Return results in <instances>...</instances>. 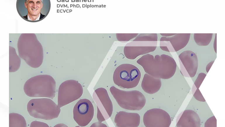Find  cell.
I'll use <instances>...</instances> for the list:
<instances>
[{
  "mask_svg": "<svg viewBox=\"0 0 225 127\" xmlns=\"http://www.w3.org/2000/svg\"><path fill=\"white\" fill-rule=\"evenodd\" d=\"M141 74L136 66L129 64L120 65L115 70L113 76L114 83L122 88L135 87L139 82Z\"/></svg>",
  "mask_w": 225,
  "mask_h": 127,
  "instance_id": "6da1fadb",
  "label": "cell"
},
{
  "mask_svg": "<svg viewBox=\"0 0 225 127\" xmlns=\"http://www.w3.org/2000/svg\"><path fill=\"white\" fill-rule=\"evenodd\" d=\"M143 122L146 127H169L171 119L168 113L158 108L147 111L144 115Z\"/></svg>",
  "mask_w": 225,
  "mask_h": 127,
  "instance_id": "7a4b0ae2",
  "label": "cell"
},
{
  "mask_svg": "<svg viewBox=\"0 0 225 127\" xmlns=\"http://www.w3.org/2000/svg\"><path fill=\"white\" fill-rule=\"evenodd\" d=\"M122 94L120 96H113L119 106L125 109L139 110L145 106L146 99L143 95L136 96L131 95L133 91L120 90Z\"/></svg>",
  "mask_w": 225,
  "mask_h": 127,
  "instance_id": "3957f363",
  "label": "cell"
},
{
  "mask_svg": "<svg viewBox=\"0 0 225 127\" xmlns=\"http://www.w3.org/2000/svg\"><path fill=\"white\" fill-rule=\"evenodd\" d=\"M180 71L182 75L186 77H194L197 71L198 61L197 56L193 52L186 51L179 56Z\"/></svg>",
  "mask_w": 225,
  "mask_h": 127,
  "instance_id": "277c9868",
  "label": "cell"
},
{
  "mask_svg": "<svg viewBox=\"0 0 225 127\" xmlns=\"http://www.w3.org/2000/svg\"><path fill=\"white\" fill-rule=\"evenodd\" d=\"M43 1L41 0L25 1L23 7L24 9L22 10H24V13H26V16L27 17V19H28V21H38L45 16L42 13H44L42 11L44 12V9Z\"/></svg>",
  "mask_w": 225,
  "mask_h": 127,
  "instance_id": "5b68a950",
  "label": "cell"
},
{
  "mask_svg": "<svg viewBox=\"0 0 225 127\" xmlns=\"http://www.w3.org/2000/svg\"><path fill=\"white\" fill-rule=\"evenodd\" d=\"M94 109L91 102L86 99L79 100L73 110L74 118L76 121L78 119L88 120L90 121L93 117Z\"/></svg>",
  "mask_w": 225,
  "mask_h": 127,
  "instance_id": "8992f818",
  "label": "cell"
},
{
  "mask_svg": "<svg viewBox=\"0 0 225 127\" xmlns=\"http://www.w3.org/2000/svg\"><path fill=\"white\" fill-rule=\"evenodd\" d=\"M176 127H200L201 121L194 111L186 109L181 112L176 119Z\"/></svg>",
  "mask_w": 225,
  "mask_h": 127,
  "instance_id": "52a82bcc",
  "label": "cell"
},
{
  "mask_svg": "<svg viewBox=\"0 0 225 127\" xmlns=\"http://www.w3.org/2000/svg\"><path fill=\"white\" fill-rule=\"evenodd\" d=\"M115 117L120 119V121L116 123L117 126L138 127L140 124V116L137 113L120 111Z\"/></svg>",
  "mask_w": 225,
  "mask_h": 127,
  "instance_id": "ba28073f",
  "label": "cell"
},
{
  "mask_svg": "<svg viewBox=\"0 0 225 127\" xmlns=\"http://www.w3.org/2000/svg\"><path fill=\"white\" fill-rule=\"evenodd\" d=\"M213 34H194V38L196 43L200 46H207L211 40Z\"/></svg>",
  "mask_w": 225,
  "mask_h": 127,
  "instance_id": "9c48e42d",
  "label": "cell"
},
{
  "mask_svg": "<svg viewBox=\"0 0 225 127\" xmlns=\"http://www.w3.org/2000/svg\"><path fill=\"white\" fill-rule=\"evenodd\" d=\"M192 92L194 97L197 100L201 102L206 101L199 89L197 88L194 84L192 88Z\"/></svg>",
  "mask_w": 225,
  "mask_h": 127,
  "instance_id": "30bf717a",
  "label": "cell"
},
{
  "mask_svg": "<svg viewBox=\"0 0 225 127\" xmlns=\"http://www.w3.org/2000/svg\"><path fill=\"white\" fill-rule=\"evenodd\" d=\"M206 76V74L203 73H201L198 74L194 83L197 88L199 89Z\"/></svg>",
  "mask_w": 225,
  "mask_h": 127,
  "instance_id": "8fae6325",
  "label": "cell"
},
{
  "mask_svg": "<svg viewBox=\"0 0 225 127\" xmlns=\"http://www.w3.org/2000/svg\"><path fill=\"white\" fill-rule=\"evenodd\" d=\"M217 119L214 116L208 119L205 123L204 127H217Z\"/></svg>",
  "mask_w": 225,
  "mask_h": 127,
  "instance_id": "7c38bea8",
  "label": "cell"
},
{
  "mask_svg": "<svg viewBox=\"0 0 225 127\" xmlns=\"http://www.w3.org/2000/svg\"><path fill=\"white\" fill-rule=\"evenodd\" d=\"M214 61H212L207 65L206 67V70L207 73L208 72Z\"/></svg>",
  "mask_w": 225,
  "mask_h": 127,
  "instance_id": "4fadbf2b",
  "label": "cell"
},
{
  "mask_svg": "<svg viewBox=\"0 0 225 127\" xmlns=\"http://www.w3.org/2000/svg\"><path fill=\"white\" fill-rule=\"evenodd\" d=\"M216 35H217V34H216V37H215V39H214V50L215 52H216V53H217V52H217L216 51V44H217V43H216V41H217V40H216V39H217V38H216V36H216Z\"/></svg>",
  "mask_w": 225,
  "mask_h": 127,
  "instance_id": "5bb4252c",
  "label": "cell"
}]
</instances>
